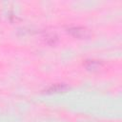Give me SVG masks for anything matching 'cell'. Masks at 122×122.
Wrapping results in <instances>:
<instances>
[{"instance_id": "obj_1", "label": "cell", "mask_w": 122, "mask_h": 122, "mask_svg": "<svg viewBox=\"0 0 122 122\" xmlns=\"http://www.w3.org/2000/svg\"><path fill=\"white\" fill-rule=\"evenodd\" d=\"M68 32L78 39H87L91 36V31L83 27H71L68 29Z\"/></svg>"}, {"instance_id": "obj_2", "label": "cell", "mask_w": 122, "mask_h": 122, "mask_svg": "<svg viewBox=\"0 0 122 122\" xmlns=\"http://www.w3.org/2000/svg\"><path fill=\"white\" fill-rule=\"evenodd\" d=\"M84 67L86 68V70L90 71H97L101 69L102 67V63L98 60H94V59H91V60H86L84 63Z\"/></svg>"}, {"instance_id": "obj_3", "label": "cell", "mask_w": 122, "mask_h": 122, "mask_svg": "<svg viewBox=\"0 0 122 122\" xmlns=\"http://www.w3.org/2000/svg\"><path fill=\"white\" fill-rule=\"evenodd\" d=\"M68 90V86L65 84H55L51 86L46 90L47 93H52V92H65Z\"/></svg>"}]
</instances>
